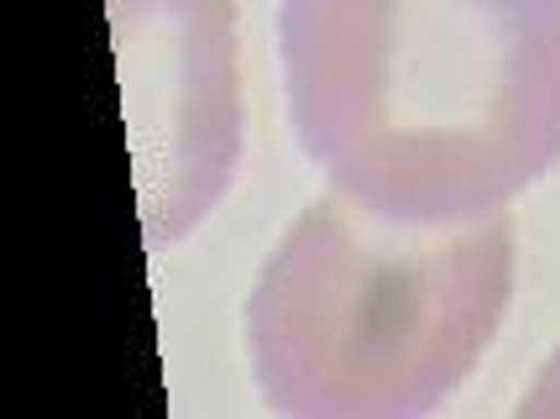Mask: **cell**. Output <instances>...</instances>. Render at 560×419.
Instances as JSON below:
<instances>
[{
    "instance_id": "obj_2",
    "label": "cell",
    "mask_w": 560,
    "mask_h": 419,
    "mask_svg": "<svg viewBox=\"0 0 560 419\" xmlns=\"http://www.w3.org/2000/svg\"><path fill=\"white\" fill-rule=\"evenodd\" d=\"M513 272L509 210L398 225L325 189L289 221L246 294L257 394L289 419L435 415L498 341Z\"/></svg>"
},
{
    "instance_id": "obj_1",
    "label": "cell",
    "mask_w": 560,
    "mask_h": 419,
    "mask_svg": "<svg viewBox=\"0 0 560 419\" xmlns=\"http://www.w3.org/2000/svg\"><path fill=\"white\" fill-rule=\"evenodd\" d=\"M278 69L304 158L383 221H482L560 163V0H283Z\"/></svg>"
},
{
    "instance_id": "obj_4",
    "label": "cell",
    "mask_w": 560,
    "mask_h": 419,
    "mask_svg": "<svg viewBox=\"0 0 560 419\" xmlns=\"http://www.w3.org/2000/svg\"><path fill=\"white\" fill-rule=\"evenodd\" d=\"M524 419H560V346L545 357V368L535 372V388L518 404Z\"/></svg>"
},
{
    "instance_id": "obj_3",
    "label": "cell",
    "mask_w": 560,
    "mask_h": 419,
    "mask_svg": "<svg viewBox=\"0 0 560 419\" xmlns=\"http://www.w3.org/2000/svg\"><path fill=\"white\" fill-rule=\"evenodd\" d=\"M147 252L220 210L246 158L236 0H105Z\"/></svg>"
}]
</instances>
